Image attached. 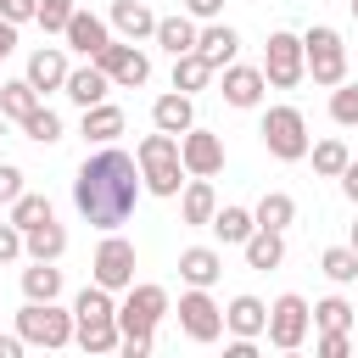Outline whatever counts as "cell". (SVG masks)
Listing matches in <instances>:
<instances>
[{
  "label": "cell",
  "mask_w": 358,
  "mask_h": 358,
  "mask_svg": "<svg viewBox=\"0 0 358 358\" xmlns=\"http://www.w3.org/2000/svg\"><path fill=\"white\" fill-rule=\"evenodd\" d=\"M213 213H218V190H213V179L185 173V185H179V218H185L190 229H207Z\"/></svg>",
  "instance_id": "cell-17"
},
{
  "label": "cell",
  "mask_w": 358,
  "mask_h": 358,
  "mask_svg": "<svg viewBox=\"0 0 358 358\" xmlns=\"http://www.w3.org/2000/svg\"><path fill=\"white\" fill-rule=\"evenodd\" d=\"M95 67H101V73L112 78V90H140V84L151 78V56H145V50H140L134 39H117V34H112V39L101 45Z\"/></svg>",
  "instance_id": "cell-10"
},
{
  "label": "cell",
  "mask_w": 358,
  "mask_h": 358,
  "mask_svg": "<svg viewBox=\"0 0 358 358\" xmlns=\"http://www.w3.org/2000/svg\"><path fill=\"white\" fill-rule=\"evenodd\" d=\"M6 218H11L17 229H34V224H45V218H56V213H50V196H39V190H22V196L6 207Z\"/></svg>",
  "instance_id": "cell-33"
},
{
  "label": "cell",
  "mask_w": 358,
  "mask_h": 358,
  "mask_svg": "<svg viewBox=\"0 0 358 358\" xmlns=\"http://www.w3.org/2000/svg\"><path fill=\"white\" fill-rule=\"evenodd\" d=\"M168 313H173L168 291L151 285V280H140V285H129L123 302H117V330H123V336H157V324H162Z\"/></svg>",
  "instance_id": "cell-6"
},
{
  "label": "cell",
  "mask_w": 358,
  "mask_h": 358,
  "mask_svg": "<svg viewBox=\"0 0 358 358\" xmlns=\"http://www.w3.org/2000/svg\"><path fill=\"white\" fill-rule=\"evenodd\" d=\"M22 78L39 90V95H50V90H62L67 84V50L62 45H39L34 56H28V67H22Z\"/></svg>",
  "instance_id": "cell-18"
},
{
  "label": "cell",
  "mask_w": 358,
  "mask_h": 358,
  "mask_svg": "<svg viewBox=\"0 0 358 358\" xmlns=\"http://www.w3.org/2000/svg\"><path fill=\"white\" fill-rule=\"evenodd\" d=\"M45 95L28 84V78H11V84H0V117H11V123H22L34 106H39Z\"/></svg>",
  "instance_id": "cell-31"
},
{
  "label": "cell",
  "mask_w": 358,
  "mask_h": 358,
  "mask_svg": "<svg viewBox=\"0 0 358 358\" xmlns=\"http://www.w3.org/2000/svg\"><path fill=\"white\" fill-rule=\"evenodd\" d=\"M319 268H324L330 285H352V280H358V252H352V246H324V252H319Z\"/></svg>",
  "instance_id": "cell-34"
},
{
  "label": "cell",
  "mask_w": 358,
  "mask_h": 358,
  "mask_svg": "<svg viewBox=\"0 0 358 358\" xmlns=\"http://www.w3.org/2000/svg\"><path fill=\"white\" fill-rule=\"evenodd\" d=\"M330 123L358 129V78H341V84L330 90Z\"/></svg>",
  "instance_id": "cell-37"
},
{
  "label": "cell",
  "mask_w": 358,
  "mask_h": 358,
  "mask_svg": "<svg viewBox=\"0 0 358 358\" xmlns=\"http://www.w3.org/2000/svg\"><path fill=\"white\" fill-rule=\"evenodd\" d=\"M196 56H201V62H213V67H229V62L241 56V34H235L224 17H213V22H201V28H196Z\"/></svg>",
  "instance_id": "cell-16"
},
{
  "label": "cell",
  "mask_w": 358,
  "mask_h": 358,
  "mask_svg": "<svg viewBox=\"0 0 358 358\" xmlns=\"http://www.w3.org/2000/svg\"><path fill=\"white\" fill-rule=\"evenodd\" d=\"M347 6H352V17H358V0H347Z\"/></svg>",
  "instance_id": "cell-50"
},
{
  "label": "cell",
  "mask_w": 358,
  "mask_h": 358,
  "mask_svg": "<svg viewBox=\"0 0 358 358\" xmlns=\"http://www.w3.org/2000/svg\"><path fill=\"white\" fill-rule=\"evenodd\" d=\"M22 190H28V185H22V168H17V162H0V207H11Z\"/></svg>",
  "instance_id": "cell-40"
},
{
  "label": "cell",
  "mask_w": 358,
  "mask_h": 358,
  "mask_svg": "<svg viewBox=\"0 0 358 358\" xmlns=\"http://www.w3.org/2000/svg\"><path fill=\"white\" fill-rule=\"evenodd\" d=\"M62 39H67V50H78L84 62H95V56H101V45L112 39V22H106V17H95V11H78V6H73V17H67V28H62Z\"/></svg>",
  "instance_id": "cell-14"
},
{
  "label": "cell",
  "mask_w": 358,
  "mask_h": 358,
  "mask_svg": "<svg viewBox=\"0 0 358 358\" xmlns=\"http://www.w3.org/2000/svg\"><path fill=\"white\" fill-rule=\"evenodd\" d=\"M313 352H319V358H347V352H352V336H347V330H319Z\"/></svg>",
  "instance_id": "cell-39"
},
{
  "label": "cell",
  "mask_w": 358,
  "mask_h": 358,
  "mask_svg": "<svg viewBox=\"0 0 358 358\" xmlns=\"http://www.w3.org/2000/svg\"><path fill=\"white\" fill-rule=\"evenodd\" d=\"M62 252H67V229H62L56 218H45V224L22 229V257H39V263H62Z\"/></svg>",
  "instance_id": "cell-24"
},
{
  "label": "cell",
  "mask_w": 358,
  "mask_h": 358,
  "mask_svg": "<svg viewBox=\"0 0 358 358\" xmlns=\"http://www.w3.org/2000/svg\"><path fill=\"white\" fill-rule=\"evenodd\" d=\"M67 17H73V0H39V11H34V22H39L45 34H62Z\"/></svg>",
  "instance_id": "cell-38"
},
{
  "label": "cell",
  "mask_w": 358,
  "mask_h": 358,
  "mask_svg": "<svg viewBox=\"0 0 358 358\" xmlns=\"http://www.w3.org/2000/svg\"><path fill=\"white\" fill-rule=\"evenodd\" d=\"M106 22H112V34H117V39H134V45H145V39L157 34V11H151L145 0H112Z\"/></svg>",
  "instance_id": "cell-15"
},
{
  "label": "cell",
  "mask_w": 358,
  "mask_h": 358,
  "mask_svg": "<svg viewBox=\"0 0 358 358\" xmlns=\"http://www.w3.org/2000/svg\"><path fill=\"white\" fill-rule=\"evenodd\" d=\"M173 313H179V330H185L196 347H213V341L224 336V308L213 302V291H207V285H185Z\"/></svg>",
  "instance_id": "cell-8"
},
{
  "label": "cell",
  "mask_w": 358,
  "mask_h": 358,
  "mask_svg": "<svg viewBox=\"0 0 358 358\" xmlns=\"http://www.w3.org/2000/svg\"><path fill=\"white\" fill-rule=\"evenodd\" d=\"M140 162L117 145H101L95 157H84V168L73 173V207L84 224L95 229H123L134 218V201H140Z\"/></svg>",
  "instance_id": "cell-1"
},
{
  "label": "cell",
  "mask_w": 358,
  "mask_h": 358,
  "mask_svg": "<svg viewBox=\"0 0 358 358\" xmlns=\"http://www.w3.org/2000/svg\"><path fill=\"white\" fill-rule=\"evenodd\" d=\"M302 62H308V78H313V84L336 90V84L347 78V45H341V34H336L330 22H313V28L302 34Z\"/></svg>",
  "instance_id": "cell-5"
},
{
  "label": "cell",
  "mask_w": 358,
  "mask_h": 358,
  "mask_svg": "<svg viewBox=\"0 0 358 358\" xmlns=\"http://www.w3.org/2000/svg\"><path fill=\"white\" fill-rule=\"evenodd\" d=\"M90 280H95V285H106V291H129V285H134V241H129V235H117V229H106V235H101V246H95Z\"/></svg>",
  "instance_id": "cell-11"
},
{
  "label": "cell",
  "mask_w": 358,
  "mask_h": 358,
  "mask_svg": "<svg viewBox=\"0 0 358 358\" xmlns=\"http://www.w3.org/2000/svg\"><path fill=\"white\" fill-rule=\"evenodd\" d=\"M252 218H257V229H291V224H296V201H291L285 190H268V196L252 207Z\"/></svg>",
  "instance_id": "cell-30"
},
{
  "label": "cell",
  "mask_w": 358,
  "mask_h": 358,
  "mask_svg": "<svg viewBox=\"0 0 358 358\" xmlns=\"http://www.w3.org/2000/svg\"><path fill=\"white\" fill-rule=\"evenodd\" d=\"M106 90H112V78L95 67V62H84V67H67V84H62V95L84 112V106H95V101H106Z\"/></svg>",
  "instance_id": "cell-20"
},
{
  "label": "cell",
  "mask_w": 358,
  "mask_h": 358,
  "mask_svg": "<svg viewBox=\"0 0 358 358\" xmlns=\"http://www.w3.org/2000/svg\"><path fill=\"white\" fill-rule=\"evenodd\" d=\"M308 157H313V173H319V179H336V173L347 168V157H352V145H347L341 134H330V140H319V145H308Z\"/></svg>",
  "instance_id": "cell-32"
},
{
  "label": "cell",
  "mask_w": 358,
  "mask_h": 358,
  "mask_svg": "<svg viewBox=\"0 0 358 358\" xmlns=\"http://www.w3.org/2000/svg\"><path fill=\"white\" fill-rule=\"evenodd\" d=\"M179 162H185V173H196V179H213V173H224V140H218L213 129L190 123V129L179 134Z\"/></svg>",
  "instance_id": "cell-12"
},
{
  "label": "cell",
  "mask_w": 358,
  "mask_h": 358,
  "mask_svg": "<svg viewBox=\"0 0 358 358\" xmlns=\"http://www.w3.org/2000/svg\"><path fill=\"white\" fill-rule=\"evenodd\" d=\"M347 246H352V252H358V224H352V235H347Z\"/></svg>",
  "instance_id": "cell-49"
},
{
  "label": "cell",
  "mask_w": 358,
  "mask_h": 358,
  "mask_svg": "<svg viewBox=\"0 0 358 358\" xmlns=\"http://www.w3.org/2000/svg\"><path fill=\"white\" fill-rule=\"evenodd\" d=\"M22 347H28L22 336H0V358H22Z\"/></svg>",
  "instance_id": "cell-48"
},
{
  "label": "cell",
  "mask_w": 358,
  "mask_h": 358,
  "mask_svg": "<svg viewBox=\"0 0 358 358\" xmlns=\"http://www.w3.org/2000/svg\"><path fill=\"white\" fill-rule=\"evenodd\" d=\"M185 17H196V22H213V17H224V0H185Z\"/></svg>",
  "instance_id": "cell-43"
},
{
  "label": "cell",
  "mask_w": 358,
  "mask_h": 358,
  "mask_svg": "<svg viewBox=\"0 0 358 358\" xmlns=\"http://www.w3.org/2000/svg\"><path fill=\"white\" fill-rule=\"evenodd\" d=\"M241 252H246V268H280L285 263V229H252L246 241H241Z\"/></svg>",
  "instance_id": "cell-25"
},
{
  "label": "cell",
  "mask_w": 358,
  "mask_h": 358,
  "mask_svg": "<svg viewBox=\"0 0 358 358\" xmlns=\"http://www.w3.org/2000/svg\"><path fill=\"white\" fill-rule=\"evenodd\" d=\"M207 229L218 235V246H241V241L257 229V218H252V207H235V201H229V207H218V213H213V224H207Z\"/></svg>",
  "instance_id": "cell-27"
},
{
  "label": "cell",
  "mask_w": 358,
  "mask_h": 358,
  "mask_svg": "<svg viewBox=\"0 0 358 358\" xmlns=\"http://www.w3.org/2000/svg\"><path fill=\"white\" fill-rule=\"evenodd\" d=\"M11 50H17V22H6V17H0V62H6Z\"/></svg>",
  "instance_id": "cell-47"
},
{
  "label": "cell",
  "mask_w": 358,
  "mask_h": 358,
  "mask_svg": "<svg viewBox=\"0 0 358 358\" xmlns=\"http://www.w3.org/2000/svg\"><path fill=\"white\" fill-rule=\"evenodd\" d=\"M336 179H341V196H347V201L358 207V157H347V168H341Z\"/></svg>",
  "instance_id": "cell-45"
},
{
  "label": "cell",
  "mask_w": 358,
  "mask_h": 358,
  "mask_svg": "<svg viewBox=\"0 0 358 358\" xmlns=\"http://www.w3.org/2000/svg\"><path fill=\"white\" fill-rule=\"evenodd\" d=\"M17 336H22L28 347H45V352L73 347V308H56V302H28V296H22V308H17Z\"/></svg>",
  "instance_id": "cell-4"
},
{
  "label": "cell",
  "mask_w": 358,
  "mask_h": 358,
  "mask_svg": "<svg viewBox=\"0 0 358 358\" xmlns=\"http://www.w3.org/2000/svg\"><path fill=\"white\" fill-rule=\"evenodd\" d=\"M218 78V67L213 62H201L196 50H185V56H173V90H185V95H196V90H207Z\"/></svg>",
  "instance_id": "cell-29"
},
{
  "label": "cell",
  "mask_w": 358,
  "mask_h": 358,
  "mask_svg": "<svg viewBox=\"0 0 358 358\" xmlns=\"http://www.w3.org/2000/svg\"><path fill=\"white\" fill-rule=\"evenodd\" d=\"M34 11H39V0H0V17H6V22H17V28H22V22H34Z\"/></svg>",
  "instance_id": "cell-42"
},
{
  "label": "cell",
  "mask_w": 358,
  "mask_h": 358,
  "mask_svg": "<svg viewBox=\"0 0 358 358\" xmlns=\"http://www.w3.org/2000/svg\"><path fill=\"white\" fill-rule=\"evenodd\" d=\"M257 134H263V151L274 157V162H302L308 157V117H302V106H268L263 112V123H257Z\"/></svg>",
  "instance_id": "cell-3"
},
{
  "label": "cell",
  "mask_w": 358,
  "mask_h": 358,
  "mask_svg": "<svg viewBox=\"0 0 358 358\" xmlns=\"http://www.w3.org/2000/svg\"><path fill=\"white\" fill-rule=\"evenodd\" d=\"M352 319H358V308H352L347 296H324V302H313V324H319V330H352Z\"/></svg>",
  "instance_id": "cell-36"
},
{
  "label": "cell",
  "mask_w": 358,
  "mask_h": 358,
  "mask_svg": "<svg viewBox=\"0 0 358 358\" xmlns=\"http://www.w3.org/2000/svg\"><path fill=\"white\" fill-rule=\"evenodd\" d=\"M134 162H140V185L151 190V196H179V185H185V162H179V134H145L140 145H134Z\"/></svg>",
  "instance_id": "cell-2"
},
{
  "label": "cell",
  "mask_w": 358,
  "mask_h": 358,
  "mask_svg": "<svg viewBox=\"0 0 358 358\" xmlns=\"http://www.w3.org/2000/svg\"><path fill=\"white\" fill-rule=\"evenodd\" d=\"M17 257H22V229L6 218L0 224V263H17Z\"/></svg>",
  "instance_id": "cell-41"
},
{
  "label": "cell",
  "mask_w": 358,
  "mask_h": 358,
  "mask_svg": "<svg viewBox=\"0 0 358 358\" xmlns=\"http://www.w3.org/2000/svg\"><path fill=\"white\" fill-rule=\"evenodd\" d=\"M263 324H268V302L263 296H252V291L229 296V308H224V330L229 336H263Z\"/></svg>",
  "instance_id": "cell-23"
},
{
  "label": "cell",
  "mask_w": 358,
  "mask_h": 358,
  "mask_svg": "<svg viewBox=\"0 0 358 358\" xmlns=\"http://www.w3.org/2000/svg\"><path fill=\"white\" fill-rule=\"evenodd\" d=\"M168 56H185V50H196V17H185V11H173V17H157V34H151Z\"/></svg>",
  "instance_id": "cell-26"
},
{
  "label": "cell",
  "mask_w": 358,
  "mask_h": 358,
  "mask_svg": "<svg viewBox=\"0 0 358 358\" xmlns=\"http://www.w3.org/2000/svg\"><path fill=\"white\" fill-rule=\"evenodd\" d=\"M151 347H157V336H123L117 341V352H129V358H151Z\"/></svg>",
  "instance_id": "cell-44"
},
{
  "label": "cell",
  "mask_w": 358,
  "mask_h": 358,
  "mask_svg": "<svg viewBox=\"0 0 358 358\" xmlns=\"http://www.w3.org/2000/svg\"><path fill=\"white\" fill-rule=\"evenodd\" d=\"M22 134H28L34 145H56V140H62V112H50V106L39 101V106L22 117Z\"/></svg>",
  "instance_id": "cell-35"
},
{
  "label": "cell",
  "mask_w": 358,
  "mask_h": 358,
  "mask_svg": "<svg viewBox=\"0 0 358 358\" xmlns=\"http://www.w3.org/2000/svg\"><path fill=\"white\" fill-rule=\"evenodd\" d=\"M224 358H257V336H229Z\"/></svg>",
  "instance_id": "cell-46"
},
{
  "label": "cell",
  "mask_w": 358,
  "mask_h": 358,
  "mask_svg": "<svg viewBox=\"0 0 358 358\" xmlns=\"http://www.w3.org/2000/svg\"><path fill=\"white\" fill-rule=\"evenodd\" d=\"M190 123H196V95L168 90V95L151 101V129H162V134H185Z\"/></svg>",
  "instance_id": "cell-19"
},
{
  "label": "cell",
  "mask_w": 358,
  "mask_h": 358,
  "mask_svg": "<svg viewBox=\"0 0 358 358\" xmlns=\"http://www.w3.org/2000/svg\"><path fill=\"white\" fill-rule=\"evenodd\" d=\"M308 324H313L308 296L285 291V296H274V302H268V324H263V336H268V347H274V352H296V347L308 341Z\"/></svg>",
  "instance_id": "cell-7"
},
{
  "label": "cell",
  "mask_w": 358,
  "mask_h": 358,
  "mask_svg": "<svg viewBox=\"0 0 358 358\" xmlns=\"http://www.w3.org/2000/svg\"><path fill=\"white\" fill-rule=\"evenodd\" d=\"M263 78H268L274 90H296V84L308 78L302 34H291V28H274V34H268V45H263Z\"/></svg>",
  "instance_id": "cell-9"
},
{
  "label": "cell",
  "mask_w": 358,
  "mask_h": 358,
  "mask_svg": "<svg viewBox=\"0 0 358 358\" xmlns=\"http://www.w3.org/2000/svg\"><path fill=\"white\" fill-rule=\"evenodd\" d=\"M218 274H224V252L218 246H185L179 252V280L185 285H218Z\"/></svg>",
  "instance_id": "cell-22"
},
{
  "label": "cell",
  "mask_w": 358,
  "mask_h": 358,
  "mask_svg": "<svg viewBox=\"0 0 358 358\" xmlns=\"http://www.w3.org/2000/svg\"><path fill=\"white\" fill-rule=\"evenodd\" d=\"M22 296H28V302H56V296H62V268L28 257V268H22Z\"/></svg>",
  "instance_id": "cell-28"
},
{
  "label": "cell",
  "mask_w": 358,
  "mask_h": 358,
  "mask_svg": "<svg viewBox=\"0 0 358 358\" xmlns=\"http://www.w3.org/2000/svg\"><path fill=\"white\" fill-rule=\"evenodd\" d=\"M263 90H268L263 67H241V62L218 67V95H224L235 112H252V106H263Z\"/></svg>",
  "instance_id": "cell-13"
},
{
  "label": "cell",
  "mask_w": 358,
  "mask_h": 358,
  "mask_svg": "<svg viewBox=\"0 0 358 358\" xmlns=\"http://www.w3.org/2000/svg\"><path fill=\"white\" fill-rule=\"evenodd\" d=\"M123 106H112V101H95V106H84V117H78V134L90 140V145H112L117 134H123Z\"/></svg>",
  "instance_id": "cell-21"
}]
</instances>
